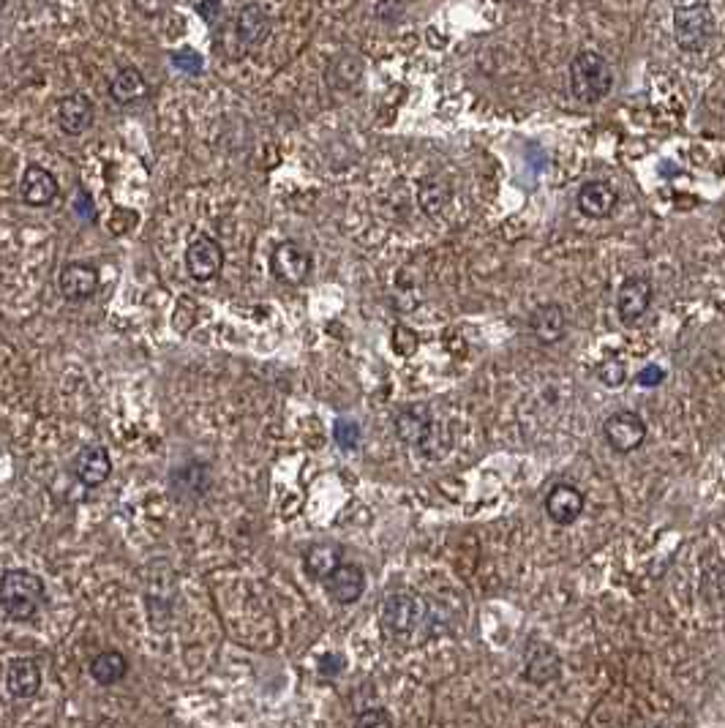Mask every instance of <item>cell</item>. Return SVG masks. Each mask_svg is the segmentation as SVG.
Returning a JSON list of instances; mask_svg holds the SVG:
<instances>
[{"instance_id": "6da1fadb", "label": "cell", "mask_w": 725, "mask_h": 728, "mask_svg": "<svg viewBox=\"0 0 725 728\" xmlns=\"http://www.w3.org/2000/svg\"><path fill=\"white\" fill-rule=\"evenodd\" d=\"M379 622H382V630H385L388 639L412 644L420 630L428 625L426 600L415 592H393L382 603Z\"/></svg>"}, {"instance_id": "7a4b0ae2", "label": "cell", "mask_w": 725, "mask_h": 728, "mask_svg": "<svg viewBox=\"0 0 725 728\" xmlns=\"http://www.w3.org/2000/svg\"><path fill=\"white\" fill-rule=\"evenodd\" d=\"M44 584L30 570H6L0 587V609L9 622H28L44 606Z\"/></svg>"}, {"instance_id": "3957f363", "label": "cell", "mask_w": 725, "mask_h": 728, "mask_svg": "<svg viewBox=\"0 0 725 728\" xmlns=\"http://www.w3.org/2000/svg\"><path fill=\"white\" fill-rule=\"evenodd\" d=\"M614 88V71L600 52L584 50L578 52L570 63V90L578 101L597 104L603 101Z\"/></svg>"}, {"instance_id": "277c9868", "label": "cell", "mask_w": 725, "mask_h": 728, "mask_svg": "<svg viewBox=\"0 0 725 728\" xmlns=\"http://www.w3.org/2000/svg\"><path fill=\"white\" fill-rule=\"evenodd\" d=\"M717 33V20L706 3H690L674 11L676 44L685 52L706 50Z\"/></svg>"}, {"instance_id": "5b68a950", "label": "cell", "mask_w": 725, "mask_h": 728, "mask_svg": "<svg viewBox=\"0 0 725 728\" xmlns=\"http://www.w3.org/2000/svg\"><path fill=\"white\" fill-rule=\"evenodd\" d=\"M311 268H314L311 251H308L306 246H300V243H292V240L276 246L273 257H270V270H273V276H276L281 284H292V287L303 284V281L311 276Z\"/></svg>"}, {"instance_id": "8992f818", "label": "cell", "mask_w": 725, "mask_h": 728, "mask_svg": "<svg viewBox=\"0 0 725 728\" xmlns=\"http://www.w3.org/2000/svg\"><path fill=\"white\" fill-rule=\"evenodd\" d=\"M603 434L606 442L616 453H633L644 445L646 439V423L638 412L630 409H619L611 418L603 423Z\"/></svg>"}, {"instance_id": "52a82bcc", "label": "cell", "mask_w": 725, "mask_h": 728, "mask_svg": "<svg viewBox=\"0 0 725 728\" xmlns=\"http://www.w3.org/2000/svg\"><path fill=\"white\" fill-rule=\"evenodd\" d=\"M221 268H224V249L219 246V240L208 238V235H199V238L191 240L189 249H186V270H189L191 279H216Z\"/></svg>"}, {"instance_id": "ba28073f", "label": "cell", "mask_w": 725, "mask_h": 728, "mask_svg": "<svg viewBox=\"0 0 725 728\" xmlns=\"http://www.w3.org/2000/svg\"><path fill=\"white\" fill-rule=\"evenodd\" d=\"M270 36V14L262 3H246L238 11V20H235V39H238L240 55L243 52L257 50L259 44H265Z\"/></svg>"}, {"instance_id": "9c48e42d", "label": "cell", "mask_w": 725, "mask_h": 728, "mask_svg": "<svg viewBox=\"0 0 725 728\" xmlns=\"http://www.w3.org/2000/svg\"><path fill=\"white\" fill-rule=\"evenodd\" d=\"M652 303V284L646 276H627L616 292V311L625 325H636Z\"/></svg>"}, {"instance_id": "30bf717a", "label": "cell", "mask_w": 725, "mask_h": 728, "mask_svg": "<svg viewBox=\"0 0 725 728\" xmlns=\"http://www.w3.org/2000/svg\"><path fill=\"white\" fill-rule=\"evenodd\" d=\"M71 469H74V478L80 480L82 486L96 489V486H101L104 480L110 478L112 472L110 450L104 448V445H88V448H82L80 453L74 456Z\"/></svg>"}, {"instance_id": "8fae6325", "label": "cell", "mask_w": 725, "mask_h": 728, "mask_svg": "<svg viewBox=\"0 0 725 728\" xmlns=\"http://www.w3.org/2000/svg\"><path fill=\"white\" fill-rule=\"evenodd\" d=\"M60 295L66 300H88L99 290V270L88 265V262H69L66 268L60 270L58 276Z\"/></svg>"}, {"instance_id": "7c38bea8", "label": "cell", "mask_w": 725, "mask_h": 728, "mask_svg": "<svg viewBox=\"0 0 725 728\" xmlns=\"http://www.w3.org/2000/svg\"><path fill=\"white\" fill-rule=\"evenodd\" d=\"M559 669H562V660H559L557 649L548 647L543 641H532L524 652V677L543 688L548 682H554L559 677Z\"/></svg>"}, {"instance_id": "4fadbf2b", "label": "cell", "mask_w": 725, "mask_h": 728, "mask_svg": "<svg viewBox=\"0 0 725 728\" xmlns=\"http://www.w3.org/2000/svg\"><path fill=\"white\" fill-rule=\"evenodd\" d=\"M584 502L586 499L578 486H573V483H557L554 489L548 491L546 497L548 519L559 524V527H567V524L578 521V516L584 513Z\"/></svg>"}, {"instance_id": "5bb4252c", "label": "cell", "mask_w": 725, "mask_h": 728, "mask_svg": "<svg viewBox=\"0 0 725 728\" xmlns=\"http://www.w3.org/2000/svg\"><path fill=\"white\" fill-rule=\"evenodd\" d=\"M325 589L328 595L341 606H349V603H358L360 595L366 592V573L360 565L355 562H341L333 576L325 581Z\"/></svg>"}, {"instance_id": "9a60e30c", "label": "cell", "mask_w": 725, "mask_h": 728, "mask_svg": "<svg viewBox=\"0 0 725 728\" xmlns=\"http://www.w3.org/2000/svg\"><path fill=\"white\" fill-rule=\"evenodd\" d=\"M20 197L30 208H44L58 197V180L50 170H44L39 164H30L28 170L22 172Z\"/></svg>"}, {"instance_id": "2e32d148", "label": "cell", "mask_w": 725, "mask_h": 728, "mask_svg": "<svg viewBox=\"0 0 725 728\" xmlns=\"http://www.w3.org/2000/svg\"><path fill=\"white\" fill-rule=\"evenodd\" d=\"M619 202V191L608 180H589L578 191V210L589 219H608Z\"/></svg>"}, {"instance_id": "e0dca14e", "label": "cell", "mask_w": 725, "mask_h": 728, "mask_svg": "<svg viewBox=\"0 0 725 728\" xmlns=\"http://www.w3.org/2000/svg\"><path fill=\"white\" fill-rule=\"evenodd\" d=\"M55 118H58L63 134L80 137L82 131H88V126L93 123V101L85 93H71L66 99H60Z\"/></svg>"}, {"instance_id": "ac0fdd59", "label": "cell", "mask_w": 725, "mask_h": 728, "mask_svg": "<svg viewBox=\"0 0 725 728\" xmlns=\"http://www.w3.org/2000/svg\"><path fill=\"white\" fill-rule=\"evenodd\" d=\"M396 434L409 448H426L434 434V420L426 407H407L396 415Z\"/></svg>"}, {"instance_id": "d6986e66", "label": "cell", "mask_w": 725, "mask_h": 728, "mask_svg": "<svg viewBox=\"0 0 725 728\" xmlns=\"http://www.w3.org/2000/svg\"><path fill=\"white\" fill-rule=\"evenodd\" d=\"M529 330L540 344H557L565 339L567 333V314L557 303H543L532 311L529 317Z\"/></svg>"}, {"instance_id": "ffe728a7", "label": "cell", "mask_w": 725, "mask_h": 728, "mask_svg": "<svg viewBox=\"0 0 725 728\" xmlns=\"http://www.w3.org/2000/svg\"><path fill=\"white\" fill-rule=\"evenodd\" d=\"M6 690L14 699H33L41 690V669L33 658H14L6 666Z\"/></svg>"}, {"instance_id": "44dd1931", "label": "cell", "mask_w": 725, "mask_h": 728, "mask_svg": "<svg viewBox=\"0 0 725 728\" xmlns=\"http://www.w3.org/2000/svg\"><path fill=\"white\" fill-rule=\"evenodd\" d=\"M126 674H129V660H126V655L118 652V649L99 652L96 658L90 660V677L96 679L99 685H104V688L118 685Z\"/></svg>"}, {"instance_id": "7402d4cb", "label": "cell", "mask_w": 725, "mask_h": 728, "mask_svg": "<svg viewBox=\"0 0 725 728\" xmlns=\"http://www.w3.org/2000/svg\"><path fill=\"white\" fill-rule=\"evenodd\" d=\"M306 573L314 581H328L333 576V570L341 565V546L336 543H317L306 551Z\"/></svg>"}, {"instance_id": "603a6c76", "label": "cell", "mask_w": 725, "mask_h": 728, "mask_svg": "<svg viewBox=\"0 0 725 728\" xmlns=\"http://www.w3.org/2000/svg\"><path fill=\"white\" fill-rule=\"evenodd\" d=\"M145 93H148V82L142 77V71L134 69V66L120 69L110 82V96L112 101H118V104H134V101H140Z\"/></svg>"}, {"instance_id": "cb8c5ba5", "label": "cell", "mask_w": 725, "mask_h": 728, "mask_svg": "<svg viewBox=\"0 0 725 728\" xmlns=\"http://www.w3.org/2000/svg\"><path fill=\"white\" fill-rule=\"evenodd\" d=\"M208 483H210V472L205 464H199V461H194V464H183V467L178 469V472H172V486L178 489V494H202V491L208 489Z\"/></svg>"}, {"instance_id": "d4e9b609", "label": "cell", "mask_w": 725, "mask_h": 728, "mask_svg": "<svg viewBox=\"0 0 725 728\" xmlns=\"http://www.w3.org/2000/svg\"><path fill=\"white\" fill-rule=\"evenodd\" d=\"M597 379L606 385V388H622L627 379V366L622 360H603L600 366H597Z\"/></svg>"}, {"instance_id": "484cf974", "label": "cell", "mask_w": 725, "mask_h": 728, "mask_svg": "<svg viewBox=\"0 0 725 728\" xmlns=\"http://www.w3.org/2000/svg\"><path fill=\"white\" fill-rule=\"evenodd\" d=\"M333 439H336L338 445L344 450L349 448H358L360 445V426L355 420H336V426H333Z\"/></svg>"}, {"instance_id": "4316f807", "label": "cell", "mask_w": 725, "mask_h": 728, "mask_svg": "<svg viewBox=\"0 0 725 728\" xmlns=\"http://www.w3.org/2000/svg\"><path fill=\"white\" fill-rule=\"evenodd\" d=\"M355 728H393V718L388 715V709L382 707L363 709L355 720Z\"/></svg>"}, {"instance_id": "83f0119b", "label": "cell", "mask_w": 725, "mask_h": 728, "mask_svg": "<svg viewBox=\"0 0 725 728\" xmlns=\"http://www.w3.org/2000/svg\"><path fill=\"white\" fill-rule=\"evenodd\" d=\"M445 194L447 189H442V186L437 189V183H423V189H420V205H423L426 213L434 216V213H439L442 205H445Z\"/></svg>"}, {"instance_id": "f1b7e54d", "label": "cell", "mask_w": 725, "mask_h": 728, "mask_svg": "<svg viewBox=\"0 0 725 728\" xmlns=\"http://www.w3.org/2000/svg\"><path fill=\"white\" fill-rule=\"evenodd\" d=\"M393 347H396L401 355H412V352L418 350V336L407 328V325H398L393 330Z\"/></svg>"}, {"instance_id": "f546056e", "label": "cell", "mask_w": 725, "mask_h": 728, "mask_svg": "<svg viewBox=\"0 0 725 728\" xmlns=\"http://www.w3.org/2000/svg\"><path fill=\"white\" fill-rule=\"evenodd\" d=\"M172 63H175L180 71H186V74H199V71H202V58H199L194 50L172 52Z\"/></svg>"}, {"instance_id": "4dcf8cb0", "label": "cell", "mask_w": 725, "mask_h": 728, "mask_svg": "<svg viewBox=\"0 0 725 728\" xmlns=\"http://www.w3.org/2000/svg\"><path fill=\"white\" fill-rule=\"evenodd\" d=\"M341 671H344V658L341 655H325L319 660V674L322 677H336Z\"/></svg>"}, {"instance_id": "1f68e13d", "label": "cell", "mask_w": 725, "mask_h": 728, "mask_svg": "<svg viewBox=\"0 0 725 728\" xmlns=\"http://www.w3.org/2000/svg\"><path fill=\"white\" fill-rule=\"evenodd\" d=\"M666 379V371L660 369V366H646L641 374H638V385H644V388H655Z\"/></svg>"}, {"instance_id": "d6a6232c", "label": "cell", "mask_w": 725, "mask_h": 728, "mask_svg": "<svg viewBox=\"0 0 725 728\" xmlns=\"http://www.w3.org/2000/svg\"><path fill=\"white\" fill-rule=\"evenodd\" d=\"M134 6H137V11L145 14V17H159L161 11L169 6V0H134Z\"/></svg>"}]
</instances>
